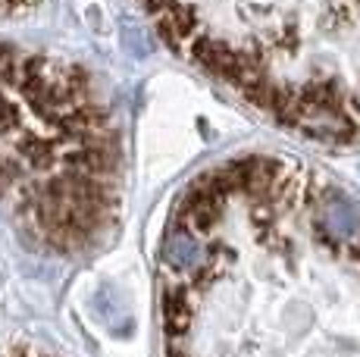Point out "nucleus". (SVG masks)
<instances>
[{"label": "nucleus", "mask_w": 360, "mask_h": 357, "mask_svg": "<svg viewBox=\"0 0 360 357\" xmlns=\"http://www.w3.org/2000/svg\"><path fill=\"white\" fill-rule=\"evenodd\" d=\"M120 191L110 107L79 66L0 44V201L47 245L82 248Z\"/></svg>", "instance_id": "obj_2"}, {"label": "nucleus", "mask_w": 360, "mask_h": 357, "mask_svg": "<svg viewBox=\"0 0 360 357\" xmlns=\"http://www.w3.org/2000/svg\"><path fill=\"white\" fill-rule=\"evenodd\" d=\"M166 44L326 148L360 144V0H135Z\"/></svg>", "instance_id": "obj_1"}]
</instances>
